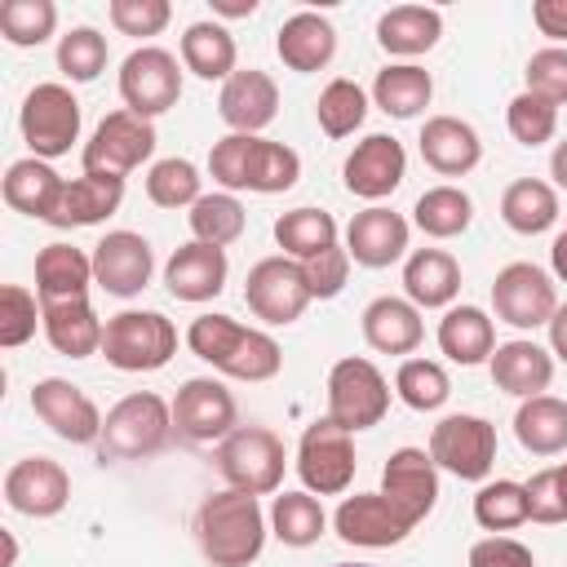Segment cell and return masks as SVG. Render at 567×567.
<instances>
[{
	"mask_svg": "<svg viewBox=\"0 0 567 567\" xmlns=\"http://www.w3.org/2000/svg\"><path fill=\"white\" fill-rule=\"evenodd\" d=\"M186 346L195 359L213 363L221 377H235V381H270L284 368L279 341L261 328H244L230 315H199L186 328Z\"/></svg>",
	"mask_w": 567,
	"mask_h": 567,
	"instance_id": "1",
	"label": "cell"
},
{
	"mask_svg": "<svg viewBox=\"0 0 567 567\" xmlns=\"http://www.w3.org/2000/svg\"><path fill=\"white\" fill-rule=\"evenodd\" d=\"M195 540L199 554L213 567H248L261 558L266 545V514L257 505V496L226 487L199 501L195 509Z\"/></svg>",
	"mask_w": 567,
	"mask_h": 567,
	"instance_id": "2",
	"label": "cell"
},
{
	"mask_svg": "<svg viewBox=\"0 0 567 567\" xmlns=\"http://www.w3.org/2000/svg\"><path fill=\"white\" fill-rule=\"evenodd\" d=\"M208 173L217 186L235 190H257V195H279L292 190L301 177V155L284 142L252 137V133H226L208 151Z\"/></svg>",
	"mask_w": 567,
	"mask_h": 567,
	"instance_id": "3",
	"label": "cell"
},
{
	"mask_svg": "<svg viewBox=\"0 0 567 567\" xmlns=\"http://www.w3.org/2000/svg\"><path fill=\"white\" fill-rule=\"evenodd\" d=\"M173 439V403H164L155 390H133L124 394L106 416H102V439H97V461H146L164 452Z\"/></svg>",
	"mask_w": 567,
	"mask_h": 567,
	"instance_id": "4",
	"label": "cell"
},
{
	"mask_svg": "<svg viewBox=\"0 0 567 567\" xmlns=\"http://www.w3.org/2000/svg\"><path fill=\"white\" fill-rule=\"evenodd\" d=\"M177 354V328L159 310H120L106 319L102 359L120 372H159Z\"/></svg>",
	"mask_w": 567,
	"mask_h": 567,
	"instance_id": "5",
	"label": "cell"
},
{
	"mask_svg": "<svg viewBox=\"0 0 567 567\" xmlns=\"http://www.w3.org/2000/svg\"><path fill=\"white\" fill-rule=\"evenodd\" d=\"M284 465H288L284 439L275 430H266V425H239L235 434H226L217 443V474L230 487L248 492V496L279 492Z\"/></svg>",
	"mask_w": 567,
	"mask_h": 567,
	"instance_id": "6",
	"label": "cell"
},
{
	"mask_svg": "<svg viewBox=\"0 0 567 567\" xmlns=\"http://www.w3.org/2000/svg\"><path fill=\"white\" fill-rule=\"evenodd\" d=\"M385 412H390V381L381 377V368L359 354L337 359L328 372V416L341 430L359 434V430L381 425Z\"/></svg>",
	"mask_w": 567,
	"mask_h": 567,
	"instance_id": "7",
	"label": "cell"
},
{
	"mask_svg": "<svg viewBox=\"0 0 567 567\" xmlns=\"http://www.w3.org/2000/svg\"><path fill=\"white\" fill-rule=\"evenodd\" d=\"M430 461L465 483H487L496 465V425L474 412H452L430 430Z\"/></svg>",
	"mask_w": 567,
	"mask_h": 567,
	"instance_id": "8",
	"label": "cell"
},
{
	"mask_svg": "<svg viewBox=\"0 0 567 567\" xmlns=\"http://www.w3.org/2000/svg\"><path fill=\"white\" fill-rule=\"evenodd\" d=\"M18 128L22 142L31 146L35 159H58L71 151V142H80V102L66 84H35L22 97L18 111Z\"/></svg>",
	"mask_w": 567,
	"mask_h": 567,
	"instance_id": "9",
	"label": "cell"
},
{
	"mask_svg": "<svg viewBox=\"0 0 567 567\" xmlns=\"http://www.w3.org/2000/svg\"><path fill=\"white\" fill-rule=\"evenodd\" d=\"M354 434L341 430L332 416H319L301 430L297 443V474L315 496H341L354 483Z\"/></svg>",
	"mask_w": 567,
	"mask_h": 567,
	"instance_id": "10",
	"label": "cell"
},
{
	"mask_svg": "<svg viewBox=\"0 0 567 567\" xmlns=\"http://www.w3.org/2000/svg\"><path fill=\"white\" fill-rule=\"evenodd\" d=\"M182 97V66L168 49L159 44H142L120 62V102L124 111L155 120L164 111H173Z\"/></svg>",
	"mask_w": 567,
	"mask_h": 567,
	"instance_id": "11",
	"label": "cell"
},
{
	"mask_svg": "<svg viewBox=\"0 0 567 567\" xmlns=\"http://www.w3.org/2000/svg\"><path fill=\"white\" fill-rule=\"evenodd\" d=\"M151 155H155V124L120 106L93 128L80 164H84V173H97V177H128Z\"/></svg>",
	"mask_w": 567,
	"mask_h": 567,
	"instance_id": "12",
	"label": "cell"
},
{
	"mask_svg": "<svg viewBox=\"0 0 567 567\" xmlns=\"http://www.w3.org/2000/svg\"><path fill=\"white\" fill-rule=\"evenodd\" d=\"M244 301H248V310L261 319V323H297L301 315H306V306L315 301V292H310V284H306V270H301V261H292V257H261L252 270H248V279H244Z\"/></svg>",
	"mask_w": 567,
	"mask_h": 567,
	"instance_id": "13",
	"label": "cell"
},
{
	"mask_svg": "<svg viewBox=\"0 0 567 567\" xmlns=\"http://www.w3.org/2000/svg\"><path fill=\"white\" fill-rule=\"evenodd\" d=\"M492 310H496L501 323H509L518 332L549 328V319L558 310L554 279L540 266H532V261H509L492 279Z\"/></svg>",
	"mask_w": 567,
	"mask_h": 567,
	"instance_id": "14",
	"label": "cell"
},
{
	"mask_svg": "<svg viewBox=\"0 0 567 567\" xmlns=\"http://www.w3.org/2000/svg\"><path fill=\"white\" fill-rule=\"evenodd\" d=\"M235 430H239V408L221 381H213V377L182 381V390L173 399V434L182 443H221Z\"/></svg>",
	"mask_w": 567,
	"mask_h": 567,
	"instance_id": "15",
	"label": "cell"
},
{
	"mask_svg": "<svg viewBox=\"0 0 567 567\" xmlns=\"http://www.w3.org/2000/svg\"><path fill=\"white\" fill-rule=\"evenodd\" d=\"M4 505L27 518H53L71 501V474L53 456H22L4 470Z\"/></svg>",
	"mask_w": 567,
	"mask_h": 567,
	"instance_id": "16",
	"label": "cell"
},
{
	"mask_svg": "<svg viewBox=\"0 0 567 567\" xmlns=\"http://www.w3.org/2000/svg\"><path fill=\"white\" fill-rule=\"evenodd\" d=\"M31 412L62 443H75V447L93 443L97 447V439H102V412H97V403L80 385L62 381V377H44V381L31 385Z\"/></svg>",
	"mask_w": 567,
	"mask_h": 567,
	"instance_id": "17",
	"label": "cell"
},
{
	"mask_svg": "<svg viewBox=\"0 0 567 567\" xmlns=\"http://www.w3.org/2000/svg\"><path fill=\"white\" fill-rule=\"evenodd\" d=\"M155 275V252L137 230H111L93 244V284L111 297H137Z\"/></svg>",
	"mask_w": 567,
	"mask_h": 567,
	"instance_id": "18",
	"label": "cell"
},
{
	"mask_svg": "<svg viewBox=\"0 0 567 567\" xmlns=\"http://www.w3.org/2000/svg\"><path fill=\"white\" fill-rule=\"evenodd\" d=\"M403 173H408V155H403V142L390 137V133H368L341 164V182L350 195L359 199H385L403 186Z\"/></svg>",
	"mask_w": 567,
	"mask_h": 567,
	"instance_id": "19",
	"label": "cell"
},
{
	"mask_svg": "<svg viewBox=\"0 0 567 567\" xmlns=\"http://www.w3.org/2000/svg\"><path fill=\"white\" fill-rule=\"evenodd\" d=\"M332 527L346 545H359V549H390L399 540H408L412 532V518L403 509H394L381 492H354L337 505L332 514Z\"/></svg>",
	"mask_w": 567,
	"mask_h": 567,
	"instance_id": "20",
	"label": "cell"
},
{
	"mask_svg": "<svg viewBox=\"0 0 567 567\" xmlns=\"http://www.w3.org/2000/svg\"><path fill=\"white\" fill-rule=\"evenodd\" d=\"M381 496L394 509H403L412 518V527L425 523L430 509H434V501H439V465L430 461V452L425 447H399V452H390V461L381 470Z\"/></svg>",
	"mask_w": 567,
	"mask_h": 567,
	"instance_id": "21",
	"label": "cell"
},
{
	"mask_svg": "<svg viewBox=\"0 0 567 567\" xmlns=\"http://www.w3.org/2000/svg\"><path fill=\"white\" fill-rule=\"evenodd\" d=\"M217 115L226 120L230 133H252V137H261V128L279 115V84H275L266 71L244 66V71H235V75L221 84V93H217Z\"/></svg>",
	"mask_w": 567,
	"mask_h": 567,
	"instance_id": "22",
	"label": "cell"
},
{
	"mask_svg": "<svg viewBox=\"0 0 567 567\" xmlns=\"http://www.w3.org/2000/svg\"><path fill=\"white\" fill-rule=\"evenodd\" d=\"M408 235L412 230H408V221L399 213L372 204V208H363V213L350 217V226H346V252H350V261H359L368 270H381V266H394L399 257H408Z\"/></svg>",
	"mask_w": 567,
	"mask_h": 567,
	"instance_id": "23",
	"label": "cell"
},
{
	"mask_svg": "<svg viewBox=\"0 0 567 567\" xmlns=\"http://www.w3.org/2000/svg\"><path fill=\"white\" fill-rule=\"evenodd\" d=\"M226 275H230L226 248H213V244H199V239L182 244L164 261V284L177 301H213L226 288Z\"/></svg>",
	"mask_w": 567,
	"mask_h": 567,
	"instance_id": "24",
	"label": "cell"
},
{
	"mask_svg": "<svg viewBox=\"0 0 567 567\" xmlns=\"http://www.w3.org/2000/svg\"><path fill=\"white\" fill-rule=\"evenodd\" d=\"M421 159L439 173V177H465L470 168H478L483 159V142L474 133V124L456 120V115H430L421 124Z\"/></svg>",
	"mask_w": 567,
	"mask_h": 567,
	"instance_id": "25",
	"label": "cell"
},
{
	"mask_svg": "<svg viewBox=\"0 0 567 567\" xmlns=\"http://www.w3.org/2000/svg\"><path fill=\"white\" fill-rule=\"evenodd\" d=\"M487 372L496 381V390L514 394V399H536L549 390L554 381V354L527 337H514V341H501L487 359Z\"/></svg>",
	"mask_w": 567,
	"mask_h": 567,
	"instance_id": "26",
	"label": "cell"
},
{
	"mask_svg": "<svg viewBox=\"0 0 567 567\" xmlns=\"http://www.w3.org/2000/svg\"><path fill=\"white\" fill-rule=\"evenodd\" d=\"M124 199V177H97V173H80L71 182H62L58 190V204L53 213L44 217L49 226L58 230H71V226H97L106 221Z\"/></svg>",
	"mask_w": 567,
	"mask_h": 567,
	"instance_id": "27",
	"label": "cell"
},
{
	"mask_svg": "<svg viewBox=\"0 0 567 567\" xmlns=\"http://www.w3.org/2000/svg\"><path fill=\"white\" fill-rule=\"evenodd\" d=\"M359 328H363V341L377 354H412L425 341L421 310L408 297H377V301H368L363 315H359Z\"/></svg>",
	"mask_w": 567,
	"mask_h": 567,
	"instance_id": "28",
	"label": "cell"
},
{
	"mask_svg": "<svg viewBox=\"0 0 567 567\" xmlns=\"http://www.w3.org/2000/svg\"><path fill=\"white\" fill-rule=\"evenodd\" d=\"M275 53H279V62L288 71H301V75L323 71L332 62V53H337V27L323 13L301 9V13L284 18V27L275 35Z\"/></svg>",
	"mask_w": 567,
	"mask_h": 567,
	"instance_id": "29",
	"label": "cell"
},
{
	"mask_svg": "<svg viewBox=\"0 0 567 567\" xmlns=\"http://www.w3.org/2000/svg\"><path fill=\"white\" fill-rule=\"evenodd\" d=\"M403 292L416 310H443L461 292V266L443 248H416L403 261Z\"/></svg>",
	"mask_w": 567,
	"mask_h": 567,
	"instance_id": "30",
	"label": "cell"
},
{
	"mask_svg": "<svg viewBox=\"0 0 567 567\" xmlns=\"http://www.w3.org/2000/svg\"><path fill=\"white\" fill-rule=\"evenodd\" d=\"M44 310V337L58 354L66 359H89V354H102V337H106V323L97 319V310L89 306V297H75V301H49L40 306Z\"/></svg>",
	"mask_w": 567,
	"mask_h": 567,
	"instance_id": "31",
	"label": "cell"
},
{
	"mask_svg": "<svg viewBox=\"0 0 567 567\" xmlns=\"http://www.w3.org/2000/svg\"><path fill=\"white\" fill-rule=\"evenodd\" d=\"M89 284H93V257L84 248L44 244L35 252V297H40V306L89 297Z\"/></svg>",
	"mask_w": 567,
	"mask_h": 567,
	"instance_id": "32",
	"label": "cell"
},
{
	"mask_svg": "<svg viewBox=\"0 0 567 567\" xmlns=\"http://www.w3.org/2000/svg\"><path fill=\"white\" fill-rule=\"evenodd\" d=\"M443 35V13L425 4H394L377 18V44L390 58H416L430 53Z\"/></svg>",
	"mask_w": 567,
	"mask_h": 567,
	"instance_id": "33",
	"label": "cell"
},
{
	"mask_svg": "<svg viewBox=\"0 0 567 567\" xmlns=\"http://www.w3.org/2000/svg\"><path fill=\"white\" fill-rule=\"evenodd\" d=\"M439 350L461 368L487 363L496 350V323L478 306H447V315L439 319Z\"/></svg>",
	"mask_w": 567,
	"mask_h": 567,
	"instance_id": "34",
	"label": "cell"
},
{
	"mask_svg": "<svg viewBox=\"0 0 567 567\" xmlns=\"http://www.w3.org/2000/svg\"><path fill=\"white\" fill-rule=\"evenodd\" d=\"M62 182H66V177H58L49 159L27 155V159H13V164L4 168L0 190H4V204H9L13 213H27V217L44 221V217L53 213V204H58Z\"/></svg>",
	"mask_w": 567,
	"mask_h": 567,
	"instance_id": "35",
	"label": "cell"
},
{
	"mask_svg": "<svg viewBox=\"0 0 567 567\" xmlns=\"http://www.w3.org/2000/svg\"><path fill=\"white\" fill-rule=\"evenodd\" d=\"M182 66L199 80H230L239 66V49H235V35L221 27V22H190L182 31Z\"/></svg>",
	"mask_w": 567,
	"mask_h": 567,
	"instance_id": "36",
	"label": "cell"
},
{
	"mask_svg": "<svg viewBox=\"0 0 567 567\" xmlns=\"http://www.w3.org/2000/svg\"><path fill=\"white\" fill-rule=\"evenodd\" d=\"M514 439L532 456H558V452H567V399H558V394L523 399L518 412H514Z\"/></svg>",
	"mask_w": 567,
	"mask_h": 567,
	"instance_id": "37",
	"label": "cell"
},
{
	"mask_svg": "<svg viewBox=\"0 0 567 567\" xmlns=\"http://www.w3.org/2000/svg\"><path fill=\"white\" fill-rule=\"evenodd\" d=\"M434 97V80L425 66L416 62H390L385 71H377L372 80V102L390 115V120H416Z\"/></svg>",
	"mask_w": 567,
	"mask_h": 567,
	"instance_id": "38",
	"label": "cell"
},
{
	"mask_svg": "<svg viewBox=\"0 0 567 567\" xmlns=\"http://www.w3.org/2000/svg\"><path fill=\"white\" fill-rule=\"evenodd\" d=\"M501 221L514 235H545L558 221V190L540 177H518L501 190Z\"/></svg>",
	"mask_w": 567,
	"mask_h": 567,
	"instance_id": "39",
	"label": "cell"
},
{
	"mask_svg": "<svg viewBox=\"0 0 567 567\" xmlns=\"http://www.w3.org/2000/svg\"><path fill=\"white\" fill-rule=\"evenodd\" d=\"M275 244L284 248V257L310 261V257L337 248L341 230H337V217L323 208H292V213L275 217Z\"/></svg>",
	"mask_w": 567,
	"mask_h": 567,
	"instance_id": "40",
	"label": "cell"
},
{
	"mask_svg": "<svg viewBox=\"0 0 567 567\" xmlns=\"http://www.w3.org/2000/svg\"><path fill=\"white\" fill-rule=\"evenodd\" d=\"M270 532L288 549H310L328 532V514L315 492H279L270 505Z\"/></svg>",
	"mask_w": 567,
	"mask_h": 567,
	"instance_id": "41",
	"label": "cell"
},
{
	"mask_svg": "<svg viewBox=\"0 0 567 567\" xmlns=\"http://www.w3.org/2000/svg\"><path fill=\"white\" fill-rule=\"evenodd\" d=\"M412 221L430 235V239H456L470 230L474 221V199L461 190V186H430L416 208H412Z\"/></svg>",
	"mask_w": 567,
	"mask_h": 567,
	"instance_id": "42",
	"label": "cell"
},
{
	"mask_svg": "<svg viewBox=\"0 0 567 567\" xmlns=\"http://www.w3.org/2000/svg\"><path fill=\"white\" fill-rule=\"evenodd\" d=\"M186 221H190V235H195L199 244L226 248V244H235V239L244 235L248 213H244V204H239L230 190H213V195H199V199H195V208L186 213Z\"/></svg>",
	"mask_w": 567,
	"mask_h": 567,
	"instance_id": "43",
	"label": "cell"
},
{
	"mask_svg": "<svg viewBox=\"0 0 567 567\" xmlns=\"http://www.w3.org/2000/svg\"><path fill=\"white\" fill-rule=\"evenodd\" d=\"M474 523H478L483 532H492V536L532 523V518H527V487L514 483V478H492V483H483L478 496H474Z\"/></svg>",
	"mask_w": 567,
	"mask_h": 567,
	"instance_id": "44",
	"label": "cell"
},
{
	"mask_svg": "<svg viewBox=\"0 0 567 567\" xmlns=\"http://www.w3.org/2000/svg\"><path fill=\"white\" fill-rule=\"evenodd\" d=\"M363 115H368V93L354 80L337 75V80L323 84V93L315 102V120H319V128L328 137H350L363 124Z\"/></svg>",
	"mask_w": 567,
	"mask_h": 567,
	"instance_id": "45",
	"label": "cell"
},
{
	"mask_svg": "<svg viewBox=\"0 0 567 567\" xmlns=\"http://www.w3.org/2000/svg\"><path fill=\"white\" fill-rule=\"evenodd\" d=\"M199 168L182 155H168V159H155L151 173H146V199L155 208H195V199L204 195L199 190Z\"/></svg>",
	"mask_w": 567,
	"mask_h": 567,
	"instance_id": "46",
	"label": "cell"
},
{
	"mask_svg": "<svg viewBox=\"0 0 567 567\" xmlns=\"http://www.w3.org/2000/svg\"><path fill=\"white\" fill-rule=\"evenodd\" d=\"M394 394L412 412H439L452 394V381H447L443 363H434V359H403L394 372Z\"/></svg>",
	"mask_w": 567,
	"mask_h": 567,
	"instance_id": "47",
	"label": "cell"
},
{
	"mask_svg": "<svg viewBox=\"0 0 567 567\" xmlns=\"http://www.w3.org/2000/svg\"><path fill=\"white\" fill-rule=\"evenodd\" d=\"M58 31V4L53 0H4L0 4V35L13 49H35Z\"/></svg>",
	"mask_w": 567,
	"mask_h": 567,
	"instance_id": "48",
	"label": "cell"
},
{
	"mask_svg": "<svg viewBox=\"0 0 567 567\" xmlns=\"http://www.w3.org/2000/svg\"><path fill=\"white\" fill-rule=\"evenodd\" d=\"M106 35L97 27H71L62 40H58V71L71 80V84H93L102 71H106Z\"/></svg>",
	"mask_w": 567,
	"mask_h": 567,
	"instance_id": "49",
	"label": "cell"
},
{
	"mask_svg": "<svg viewBox=\"0 0 567 567\" xmlns=\"http://www.w3.org/2000/svg\"><path fill=\"white\" fill-rule=\"evenodd\" d=\"M505 128H509V137H514L518 146H545V142L558 133V106L523 89V93L509 97V106H505Z\"/></svg>",
	"mask_w": 567,
	"mask_h": 567,
	"instance_id": "50",
	"label": "cell"
},
{
	"mask_svg": "<svg viewBox=\"0 0 567 567\" xmlns=\"http://www.w3.org/2000/svg\"><path fill=\"white\" fill-rule=\"evenodd\" d=\"M35 323H44V310H40V297L27 292L22 284H4L0 288V346L4 350H18L35 337Z\"/></svg>",
	"mask_w": 567,
	"mask_h": 567,
	"instance_id": "51",
	"label": "cell"
},
{
	"mask_svg": "<svg viewBox=\"0 0 567 567\" xmlns=\"http://www.w3.org/2000/svg\"><path fill=\"white\" fill-rule=\"evenodd\" d=\"M523 75H527V93H536V97H545L554 106L567 102V49H558V44L536 49L527 58V71Z\"/></svg>",
	"mask_w": 567,
	"mask_h": 567,
	"instance_id": "52",
	"label": "cell"
},
{
	"mask_svg": "<svg viewBox=\"0 0 567 567\" xmlns=\"http://www.w3.org/2000/svg\"><path fill=\"white\" fill-rule=\"evenodd\" d=\"M111 27L120 35H159L173 18V4L168 0H111Z\"/></svg>",
	"mask_w": 567,
	"mask_h": 567,
	"instance_id": "53",
	"label": "cell"
},
{
	"mask_svg": "<svg viewBox=\"0 0 567 567\" xmlns=\"http://www.w3.org/2000/svg\"><path fill=\"white\" fill-rule=\"evenodd\" d=\"M523 487H527V518L532 523H567V492H563L558 465L532 474Z\"/></svg>",
	"mask_w": 567,
	"mask_h": 567,
	"instance_id": "54",
	"label": "cell"
},
{
	"mask_svg": "<svg viewBox=\"0 0 567 567\" xmlns=\"http://www.w3.org/2000/svg\"><path fill=\"white\" fill-rule=\"evenodd\" d=\"M301 270H306V284H310L315 301H328V297H337V292L346 288V279H350V252L337 244V248H328V252L301 261Z\"/></svg>",
	"mask_w": 567,
	"mask_h": 567,
	"instance_id": "55",
	"label": "cell"
},
{
	"mask_svg": "<svg viewBox=\"0 0 567 567\" xmlns=\"http://www.w3.org/2000/svg\"><path fill=\"white\" fill-rule=\"evenodd\" d=\"M470 567H536V558L514 536H483L470 545Z\"/></svg>",
	"mask_w": 567,
	"mask_h": 567,
	"instance_id": "56",
	"label": "cell"
},
{
	"mask_svg": "<svg viewBox=\"0 0 567 567\" xmlns=\"http://www.w3.org/2000/svg\"><path fill=\"white\" fill-rule=\"evenodd\" d=\"M532 22L540 35H549L558 49H567V0H536L532 4Z\"/></svg>",
	"mask_w": 567,
	"mask_h": 567,
	"instance_id": "57",
	"label": "cell"
},
{
	"mask_svg": "<svg viewBox=\"0 0 567 567\" xmlns=\"http://www.w3.org/2000/svg\"><path fill=\"white\" fill-rule=\"evenodd\" d=\"M549 354L567 363V306H558L549 319Z\"/></svg>",
	"mask_w": 567,
	"mask_h": 567,
	"instance_id": "58",
	"label": "cell"
},
{
	"mask_svg": "<svg viewBox=\"0 0 567 567\" xmlns=\"http://www.w3.org/2000/svg\"><path fill=\"white\" fill-rule=\"evenodd\" d=\"M213 13H221V18H252L257 0H213Z\"/></svg>",
	"mask_w": 567,
	"mask_h": 567,
	"instance_id": "59",
	"label": "cell"
},
{
	"mask_svg": "<svg viewBox=\"0 0 567 567\" xmlns=\"http://www.w3.org/2000/svg\"><path fill=\"white\" fill-rule=\"evenodd\" d=\"M549 261H554V275L567 284V226L554 235V248H549Z\"/></svg>",
	"mask_w": 567,
	"mask_h": 567,
	"instance_id": "60",
	"label": "cell"
},
{
	"mask_svg": "<svg viewBox=\"0 0 567 567\" xmlns=\"http://www.w3.org/2000/svg\"><path fill=\"white\" fill-rule=\"evenodd\" d=\"M549 177L567 190V137H563V142L554 146V155H549Z\"/></svg>",
	"mask_w": 567,
	"mask_h": 567,
	"instance_id": "61",
	"label": "cell"
},
{
	"mask_svg": "<svg viewBox=\"0 0 567 567\" xmlns=\"http://www.w3.org/2000/svg\"><path fill=\"white\" fill-rule=\"evenodd\" d=\"M0 540H4V563H0V567H13V563H18V540H13V532H0Z\"/></svg>",
	"mask_w": 567,
	"mask_h": 567,
	"instance_id": "62",
	"label": "cell"
},
{
	"mask_svg": "<svg viewBox=\"0 0 567 567\" xmlns=\"http://www.w3.org/2000/svg\"><path fill=\"white\" fill-rule=\"evenodd\" d=\"M558 478H563V492H567V461L558 465Z\"/></svg>",
	"mask_w": 567,
	"mask_h": 567,
	"instance_id": "63",
	"label": "cell"
},
{
	"mask_svg": "<svg viewBox=\"0 0 567 567\" xmlns=\"http://www.w3.org/2000/svg\"><path fill=\"white\" fill-rule=\"evenodd\" d=\"M332 567H372V563H332Z\"/></svg>",
	"mask_w": 567,
	"mask_h": 567,
	"instance_id": "64",
	"label": "cell"
}]
</instances>
